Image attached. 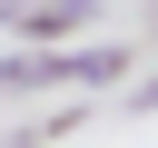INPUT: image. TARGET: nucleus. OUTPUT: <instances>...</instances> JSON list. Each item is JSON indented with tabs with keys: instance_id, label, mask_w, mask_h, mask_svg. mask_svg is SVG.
Segmentation results:
<instances>
[{
	"instance_id": "nucleus-4",
	"label": "nucleus",
	"mask_w": 158,
	"mask_h": 148,
	"mask_svg": "<svg viewBox=\"0 0 158 148\" xmlns=\"http://www.w3.org/2000/svg\"><path fill=\"white\" fill-rule=\"evenodd\" d=\"M79 128H89V89H79L69 109H49V118H30V138H79Z\"/></svg>"
},
{
	"instance_id": "nucleus-5",
	"label": "nucleus",
	"mask_w": 158,
	"mask_h": 148,
	"mask_svg": "<svg viewBox=\"0 0 158 148\" xmlns=\"http://www.w3.org/2000/svg\"><path fill=\"white\" fill-rule=\"evenodd\" d=\"M128 99H138V109H158V69H128Z\"/></svg>"
},
{
	"instance_id": "nucleus-1",
	"label": "nucleus",
	"mask_w": 158,
	"mask_h": 148,
	"mask_svg": "<svg viewBox=\"0 0 158 148\" xmlns=\"http://www.w3.org/2000/svg\"><path fill=\"white\" fill-rule=\"evenodd\" d=\"M89 20H99V0H10L0 39H59V30H89Z\"/></svg>"
},
{
	"instance_id": "nucleus-2",
	"label": "nucleus",
	"mask_w": 158,
	"mask_h": 148,
	"mask_svg": "<svg viewBox=\"0 0 158 148\" xmlns=\"http://www.w3.org/2000/svg\"><path fill=\"white\" fill-rule=\"evenodd\" d=\"M59 59H69V89H128V69H138L128 39H89V49H59Z\"/></svg>"
},
{
	"instance_id": "nucleus-6",
	"label": "nucleus",
	"mask_w": 158,
	"mask_h": 148,
	"mask_svg": "<svg viewBox=\"0 0 158 148\" xmlns=\"http://www.w3.org/2000/svg\"><path fill=\"white\" fill-rule=\"evenodd\" d=\"M0 20H10V0H0Z\"/></svg>"
},
{
	"instance_id": "nucleus-3",
	"label": "nucleus",
	"mask_w": 158,
	"mask_h": 148,
	"mask_svg": "<svg viewBox=\"0 0 158 148\" xmlns=\"http://www.w3.org/2000/svg\"><path fill=\"white\" fill-rule=\"evenodd\" d=\"M30 89H69V59L59 49H0V99H30Z\"/></svg>"
}]
</instances>
